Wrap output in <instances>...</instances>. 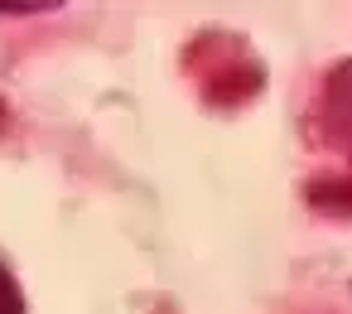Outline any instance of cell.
Masks as SVG:
<instances>
[{
    "mask_svg": "<svg viewBox=\"0 0 352 314\" xmlns=\"http://www.w3.org/2000/svg\"><path fill=\"white\" fill-rule=\"evenodd\" d=\"M323 102H328V116H333V121L352 126V59H342V63L328 73V83H323Z\"/></svg>",
    "mask_w": 352,
    "mask_h": 314,
    "instance_id": "6da1fadb",
    "label": "cell"
},
{
    "mask_svg": "<svg viewBox=\"0 0 352 314\" xmlns=\"http://www.w3.org/2000/svg\"><path fill=\"white\" fill-rule=\"evenodd\" d=\"M0 314H25V290L6 261H0Z\"/></svg>",
    "mask_w": 352,
    "mask_h": 314,
    "instance_id": "7a4b0ae2",
    "label": "cell"
},
{
    "mask_svg": "<svg viewBox=\"0 0 352 314\" xmlns=\"http://www.w3.org/2000/svg\"><path fill=\"white\" fill-rule=\"evenodd\" d=\"M54 10V0H34V6H0V15H44Z\"/></svg>",
    "mask_w": 352,
    "mask_h": 314,
    "instance_id": "3957f363",
    "label": "cell"
}]
</instances>
